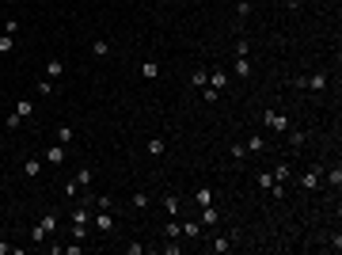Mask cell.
I'll return each mask as SVG.
<instances>
[{"instance_id": "6da1fadb", "label": "cell", "mask_w": 342, "mask_h": 255, "mask_svg": "<svg viewBox=\"0 0 342 255\" xmlns=\"http://www.w3.org/2000/svg\"><path fill=\"white\" fill-rule=\"evenodd\" d=\"M263 126L274 130V134H285V130H289V118H285L282 111H274V107H270V111H263Z\"/></svg>"}, {"instance_id": "7a4b0ae2", "label": "cell", "mask_w": 342, "mask_h": 255, "mask_svg": "<svg viewBox=\"0 0 342 255\" xmlns=\"http://www.w3.org/2000/svg\"><path fill=\"white\" fill-rule=\"evenodd\" d=\"M297 84L308 88V92H327V84H331V80H327V73H312V77H300Z\"/></svg>"}, {"instance_id": "3957f363", "label": "cell", "mask_w": 342, "mask_h": 255, "mask_svg": "<svg viewBox=\"0 0 342 255\" xmlns=\"http://www.w3.org/2000/svg\"><path fill=\"white\" fill-rule=\"evenodd\" d=\"M228 77H232L228 69H221V65H217L213 73H209V80H205V88H213V92H224V88H228Z\"/></svg>"}, {"instance_id": "277c9868", "label": "cell", "mask_w": 342, "mask_h": 255, "mask_svg": "<svg viewBox=\"0 0 342 255\" xmlns=\"http://www.w3.org/2000/svg\"><path fill=\"white\" fill-rule=\"evenodd\" d=\"M65 156H68V145H50V149H42L46 164H65Z\"/></svg>"}, {"instance_id": "5b68a950", "label": "cell", "mask_w": 342, "mask_h": 255, "mask_svg": "<svg viewBox=\"0 0 342 255\" xmlns=\"http://www.w3.org/2000/svg\"><path fill=\"white\" fill-rule=\"evenodd\" d=\"M42 168H46L42 156H27V160H23V175L27 179H38V175H42Z\"/></svg>"}, {"instance_id": "8992f818", "label": "cell", "mask_w": 342, "mask_h": 255, "mask_svg": "<svg viewBox=\"0 0 342 255\" xmlns=\"http://www.w3.org/2000/svg\"><path fill=\"white\" fill-rule=\"evenodd\" d=\"M243 149H247V156H259V153H266V149H270V141H266L263 134H255V137H247V145H243Z\"/></svg>"}, {"instance_id": "52a82bcc", "label": "cell", "mask_w": 342, "mask_h": 255, "mask_svg": "<svg viewBox=\"0 0 342 255\" xmlns=\"http://www.w3.org/2000/svg\"><path fill=\"white\" fill-rule=\"evenodd\" d=\"M232 77L247 80V77H251V61H247V57H239V53H236V61H232Z\"/></svg>"}, {"instance_id": "ba28073f", "label": "cell", "mask_w": 342, "mask_h": 255, "mask_svg": "<svg viewBox=\"0 0 342 255\" xmlns=\"http://www.w3.org/2000/svg\"><path fill=\"white\" fill-rule=\"evenodd\" d=\"M68 217H72V225H88V221H92V206H88V202H80L76 210L68 213Z\"/></svg>"}, {"instance_id": "9c48e42d", "label": "cell", "mask_w": 342, "mask_h": 255, "mask_svg": "<svg viewBox=\"0 0 342 255\" xmlns=\"http://www.w3.org/2000/svg\"><path fill=\"white\" fill-rule=\"evenodd\" d=\"M95 229H99V232H114V217H111V210H99V213H95Z\"/></svg>"}, {"instance_id": "30bf717a", "label": "cell", "mask_w": 342, "mask_h": 255, "mask_svg": "<svg viewBox=\"0 0 342 255\" xmlns=\"http://www.w3.org/2000/svg\"><path fill=\"white\" fill-rule=\"evenodd\" d=\"M308 141V134H304V130H285V145H289V149H300V145H304Z\"/></svg>"}, {"instance_id": "8fae6325", "label": "cell", "mask_w": 342, "mask_h": 255, "mask_svg": "<svg viewBox=\"0 0 342 255\" xmlns=\"http://www.w3.org/2000/svg\"><path fill=\"white\" fill-rule=\"evenodd\" d=\"M72 141H76V130L68 126V122H61L57 126V145H72Z\"/></svg>"}, {"instance_id": "7c38bea8", "label": "cell", "mask_w": 342, "mask_h": 255, "mask_svg": "<svg viewBox=\"0 0 342 255\" xmlns=\"http://www.w3.org/2000/svg\"><path fill=\"white\" fill-rule=\"evenodd\" d=\"M217 217H221V213H217L213 206H202V217H198V221H202V229H213Z\"/></svg>"}, {"instance_id": "4fadbf2b", "label": "cell", "mask_w": 342, "mask_h": 255, "mask_svg": "<svg viewBox=\"0 0 342 255\" xmlns=\"http://www.w3.org/2000/svg\"><path fill=\"white\" fill-rule=\"evenodd\" d=\"M16 114H19V118H31V114H34V103H31V95H23V99L16 103Z\"/></svg>"}, {"instance_id": "5bb4252c", "label": "cell", "mask_w": 342, "mask_h": 255, "mask_svg": "<svg viewBox=\"0 0 342 255\" xmlns=\"http://www.w3.org/2000/svg\"><path fill=\"white\" fill-rule=\"evenodd\" d=\"M163 236H167V240H179V236H183V221H175V217H171V221L163 225Z\"/></svg>"}, {"instance_id": "9a60e30c", "label": "cell", "mask_w": 342, "mask_h": 255, "mask_svg": "<svg viewBox=\"0 0 342 255\" xmlns=\"http://www.w3.org/2000/svg\"><path fill=\"white\" fill-rule=\"evenodd\" d=\"M232 244H236V240H232V236H217V240H213V244H209V247H213L217 255H224V251H232Z\"/></svg>"}, {"instance_id": "2e32d148", "label": "cell", "mask_w": 342, "mask_h": 255, "mask_svg": "<svg viewBox=\"0 0 342 255\" xmlns=\"http://www.w3.org/2000/svg\"><path fill=\"white\" fill-rule=\"evenodd\" d=\"M300 187H304V190H316L319 187V171H304V175H300Z\"/></svg>"}, {"instance_id": "e0dca14e", "label": "cell", "mask_w": 342, "mask_h": 255, "mask_svg": "<svg viewBox=\"0 0 342 255\" xmlns=\"http://www.w3.org/2000/svg\"><path fill=\"white\" fill-rule=\"evenodd\" d=\"M141 77H145V80H156V77H160V61H145V65H141Z\"/></svg>"}, {"instance_id": "ac0fdd59", "label": "cell", "mask_w": 342, "mask_h": 255, "mask_svg": "<svg viewBox=\"0 0 342 255\" xmlns=\"http://www.w3.org/2000/svg\"><path fill=\"white\" fill-rule=\"evenodd\" d=\"M183 236L198 240V236H202V221H183Z\"/></svg>"}, {"instance_id": "d6986e66", "label": "cell", "mask_w": 342, "mask_h": 255, "mask_svg": "<svg viewBox=\"0 0 342 255\" xmlns=\"http://www.w3.org/2000/svg\"><path fill=\"white\" fill-rule=\"evenodd\" d=\"M148 202H152V198H148L145 190H137V195L129 198V206H133V210H148Z\"/></svg>"}, {"instance_id": "ffe728a7", "label": "cell", "mask_w": 342, "mask_h": 255, "mask_svg": "<svg viewBox=\"0 0 342 255\" xmlns=\"http://www.w3.org/2000/svg\"><path fill=\"white\" fill-rule=\"evenodd\" d=\"M61 73H65V65H61V61H46V80H57Z\"/></svg>"}, {"instance_id": "44dd1931", "label": "cell", "mask_w": 342, "mask_h": 255, "mask_svg": "<svg viewBox=\"0 0 342 255\" xmlns=\"http://www.w3.org/2000/svg\"><path fill=\"white\" fill-rule=\"evenodd\" d=\"M270 175H274V183H285V179L293 175V168H289V164H278V168H274Z\"/></svg>"}, {"instance_id": "7402d4cb", "label": "cell", "mask_w": 342, "mask_h": 255, "mask_svg": "<svg viewBox=\"0 0 342 255\" xmlns=\"http://www.w3.org/2000/svg\"><path fill=\"white\" fill-rule=\"evenodd\" d=\"M92 53H95V57H107V53H111V42H107V38H95V42H92Z\"/></svg>"}, {"instance_id": "603a6c76", "label": "cell", "mask_w": 342, "mask_h": 255, "mask_svg": "<svg viewBox=\"0 0 342 255\" xmlns=\"http://www.w3.org/2000/svg\"><path fill=\"white\" fill-rule=\"evenodd\" d=\"M205 80H209V69H194V73H190V84L194 88H205Z\"/></svg>"}, {"instance_id": "cb8c5ba5", "label": "cell", "mask_w": 342, "mask_h": 255, "mask_svg": "<svg viewBox=\"0 0 342 255\" xmlns=\"http://www.w3.org/2000/svg\"><path fill=\"white\" fill-rule=\"evenodd\" d=\"M38 225H42L46 232H53V229H57V213H53V210H46V213H42V221H38Z\"/></svg>"}, {"instance_id": "d4e9b609", "label": "cell", "mask_w": 342, "mask_h": 255, "mask_svg": "<svg viewBox=\"0 0 342 255\" xmlns=\"http://www.w3.org/2000/svg\"><path fill=\"white\" fill-rule=\"evenodd\" d=\"M163 210H167L171 217H175V213H179L183 206H179V198H175V195H163Z\"/></svg>"}, {"instance_id": "484cf974", "label": "cell", "mask_w": 342, "mask_h": 255, "mask_svg": "<svg viewBox=\"0 0 342 255\" xmlns=\"http://www.w3.org/2000/svg\"><path fill=\"white\" fill-rule=\"evenodd\" d=\"M148 153H152V156H163V153H167V145H163V137H152V141H148Z\"/></svg>"}, {"instance_id": "4316f807", "label": "cell", "mask_w": 342, "mask_h": 255, "mask_svg": "<svg viewBox=\"0 0 342 255\" xmlns=\"http://www.w3.org/2000/svg\"><path fill=\"white\" fill-rule=\"evenodd\" d=\"M72 183H76V187H88V183H92V168L84 164V168L76 171V179H72Z\"/></svg>"}, {"instance_id": "83f0119b", "label": "cell", "mask_w": 342, "mask_h": 255, "mask_svg": "<svg viewBox=\"0 0 342 255\" xmlns=\"http://www.w3.org/2000/svg\"><path fill=\"white\" fill-rule=\"evenodd\" d=\"M198 206H213V190H209V187H198Z\"/></svg>"}, {"instance_id": "f1b7e54d", "label": "cell", "mask_w": 342, "mask_h": 255, "mask_svg": "<svg viewBox=\"0 0 342 255\" xmlns=\"http://www.w3.org/2000/svg\"><path fill=\"white\" fill-rule=\"evenodd\" d=\"M16 50V38H12V34H4L0 31V53H12Z\"/></svg>"}, {"instance_id": "f546056e", "label": "cell", "mask_w": 342, "mask_h": 255, "mask_svg": "<svg viewBox=\"0 0 342 255\" xmlns=\"http://www.w3.org/2000/svg\"><path fill=\"white\" fill-rule=\"evenodd\" d=\"M327 183H331V187H342V168H338V164L327 171Z\"/></svg>"}, {"instance_id": "4dcf8cb0", "label": "cell", "mask_w": 342, "mask_h": 255, "mask_svg": "<svg viewBox=\"0 0 342 255\" xmlns=\"http://www.w3.org/2000/svg\"><path fill=\"white\" fill-rule=\"evenodd\" d=\"M34 92H38V95H53V80H38V84H34Z\"/></svg>"}, {"instance_id": "1f68e13d", "label": "cell", "mask_w": 342, "mask_h": 255, "mask_svg": "<svg viewBox=\"0 0 342 255\" xmlns=\"http://www.w3.org/2000/svg\"><path fill=\"white\" fill-rule=\"evenodd\" d=\"M46 236H50V232H46L42 225H34V229H31V240H34V244H46Z\"/></svg>"}, {"instance_id": "d6a6232c", "label": "cell", "mask_w": 342, "mask_h": 255, "mask_svg": "<svg viewBox=\"0 0 342 255\" xmlns=\"http://www.w3.org/2000/svg\"><path fill=\"white\" fill-rule=\"evenodd\" d=\"M0 31H4V34H12V38H16V34H19V19H4V27H0Z\"/></svg>"}, {"instance_id": "836d02e7", "label": "cell", "mask_w": 342, "mask_h": 255, "mask_svg": "<svg viewBox=\"0 0 342 255\" xmlns=\"http://www.w3.org/2000/svg\"><path fill=\"white\" fill-rule=\"evenodd\" d=\"M92 206H95V210H111V206H114V198L99 195V198H92Z\"/></svg>"}, {"instance_id": "e575fe53", "label": "cell", "mask_w": 342, "mask_h": 255, "mask_svg": "<svg viewBox=\"0 0 342 255\" xmlns=\"http://www.w3.org/2000/svg\"><path fill=\"white\" fill-rule=\"evenodd\" d=\"M228 156H232V160H243V156H247V149H243V145H232V149H228Z\"/></svg>"}, {"instance_id": "d590c367", "label": "cell", "mask_w": 342, "mask_h": 255, "mask_svg": "<svg viewBox=\"0 0 342 255\" xmlns=\"http://www.w3.org/2000/svg\"><path fill=\"white\" fill-rule=\"evenodd\" d=\"M255 183H259V187H263V190H270V187H274V175H270V171H263V175H259Z\"/></svg>"}, {"instance_id": "8d00e7d4", "label": "cell", "mask_w": 342, "mask_h": 255, "mask_svg": "<svg viewBox=\"0 0 342 255\" xmlns=\"http://www.w3.org/2000/svg\"><path fill=\"white\" fill-rule=\"evenodd\" d=\"M4 126H8V130H19V126H23V118H19V114H16V111H12V114H8V118H4Z\"/></svg>"}, {"instance_id": "74e56055", "label": "cell", "mask_w": 342, "mask_h": 255, "mask_svg": "<svg viewBox=\"0 0 342 255\" xmlns=\"http://www.w3.org/2000/svg\"><path fill=\"white\" fill-rule=\"evenodd\" d=\"M88 232H92L88 225H72V240H88Z\"/></svg>"}, {"instance_id": "f35d334b", "label": "cell", "mask_w": 342, "mask_h": 255, "mask_svg": "<svg viewBox=\"0 0 342 255\" xmlns=\"http://www.w3.org/2000/svg\"><path fill=\"white\" fill-rule=\"evenodd\" d=\"M202 99H205V103H217V99H221V92H213V88H202Z\"/></svg>"}, {"instance_id": "ab89813d", "label": "cell", "mask_w": 342, "mask_h": 255, "mask_svg": "<svg viewBox=\"0 0 342 255\" xmlns=\"http://www.w3.org/2000/svg\"><path fill=\"white\" fill-rule=\"evenodd\" d=\"M236 53H239V57H247V53H251V46H247V38H239V42H236Z\"/></svg>"}, {"instance_id": "60d3db41", "label": "cell", "mask_w": 342, "mask_h": 255, "mask_svg": "<svg viewBox=\"0 0 342 255\" xmlns=\"http://www.w3.org/2000/svg\"><path fill=\"white\" fill-rule=\"evenodd\" d=\"M12 251V244H4V240H0V255H8Z\"/></svg>"}, {"instance_id": "b9f144b4", "label": "cell", "mask_w": 342, "mask_h": 255, "mask_svg": "<svg viewBox=\"0 0 342 255\" xmlns=\"http://www.w3.org/2000/svg\"><path fill=\"white\" fill-rule=\"evenodd\" d=\"M4 4H16V0H4Z\"/></svg>"}, {"instance_id": "7bdbcfd3", "label": "cell", "mask_w": 342, "mask_h": 255, "mask_svg": "<svg viewBox=\"0 0 342 255\" xmlns=\"http://www.w3.org/2000/svg\"><path fill=\"white\" fill-rule=\"evenodd\" d=\"M247 4H255V0H247Z\"/></svg>"}, {"instance_id": "ee69618b", "label": "cell", "mask_w": 342, "mask_h": 255, "mask_svg": "<svg viewBox=\"0 0 342 255\" xmlns=\"http://www.w3.org/2000/svg\"><path fill=\"white\" fill-rule=\"evenodd\" d=\"M285 4H289V0H285Z\"/></svg>"}]
</instances>
